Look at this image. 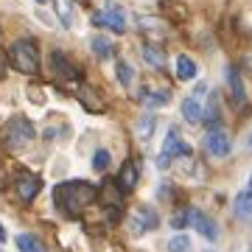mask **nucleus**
Masks as SVG:
<instances>
[{
    "instance_id": "1",
    "label": "nucleus",
    "mask_w": 252,
    "mask_h": 252,
    "mask_svg": "<svg viewBox=\"0 0 252 252\" xmlns=\"http://www.w3.org/2000/svg\"><path fill=\"white\" fill-rule=\"evenodd\" d=\"M98 196V190L93 188L90 182H81V180H70L56 185L54 190V205L59 207V213H64L67 219L81 216L84 207H90Z\"/></svg>"
},
{
    "instance_id": "2",
    "label": "nucleus",
    "mask_w": 252,
    "mask_h": 252,
    "mask_svg": "<svg viewBox=\"0 0 252 252\" xmlns=\"http://www.w3.org/2000/svg\"><path fill=\"white\" fill-rule=\"evenodd\" d=\"M171 224L177 227V230H188V227H193L205 241H219V224L213 221V219L207 216V213H202L199 207H185V210H180V216L171 219Z\"/></svg>"
},
{
    "instance_id": "3",
    "label": "nucleus",
    "mask_w": 252,
    "mask_h": 252,
    "mask_svg": "<svg viewBox=\"0 0 252 252\" xmlns=\"http://www.w3.org/2000/svg\"><path fill=\"white\" fill-rule=\"evenodd\" d=\"M9 59L11 64L17 67L20 73H28V76H34L39 70V51L31 39H17L9 51Z\"/></svg>"
},
{
    "instance_id": "4",
    "label": "nucleus",
    "mask_w": 252,
    "mask_h": 252,
    "mask_svg": "<svg viewBox=\"0 0 252 252\" xmlns=\"http://www.w3.org/2000/svg\"><path fill=\"white\" fill-rule=\"evenodd\" d=\"M6 143H9V149H26L31 140L36 137V129L34 124L28 121V118L17 115V118H11L9 124H6Z\"/></svg>"
},
{
    "instance_id": "5",
    "label": "nucleus",
    "mask_w": 252,
    "mask_h": 252,
    "mask_svg": "<svg viewBox=\"0 0 252 252\" xmlns=\"http://www.w3.org/2000/svg\"><path fill=\"white\" fill-rule=\"evenodd\" d=\"M93 23L109 28V31H115V34H121V31L126 28V11L118 6L115 0H107V3L93 14Z\"/></svg>"
},
{
    "instance_id": "6",
    "label": "nucleus",
    "mask_w": 252,
    "mask_h": 252,
    "mask_svg": "<svg viewBox=\"0 0 252 252\" xmlns=\"http://www.w3.org/2000/svg\"><path fill=\"white\" fill-rule=\"evenodd\" d=\"M174 157H190V143H185L180 135H177V129H171L165 140H162V152L157 154V165L160 168H168V162Z\"/></svg>"
},
{
    "instance_id": "7",
    "label": "nucleus",
    "mask_w": 252,
    "mask_h": 252,
    "mask_svg": "<svg viewBox=\"0 0 252 252\" xmlns=\"http://www.w3.org/2000/svg\"><path fill=\"white\" fill-rule=\"evenodd\" d=\"M202 146H205V152L210 154V157H216V160H224V157H230V152H233V140H230V135H227L224 129H210L205 135V140H202Z\"/></svg>"
},
{
    "instance_id": "8",
    "label": "nucleus",
    "mask_w": 252,
    "mask_h": 252,
    "mask_svg": "<svg viewBox=\"0 0 252 252\" xmlns=\"http://www.w3.org/2000/svg\"><path fill=\"white\" fill-rule=\"evenodd\" d=\"M157 224H160V219H157V213H154L152 207H137V210H132V216H129V233L132 235H143V233H152V230H157Z\"/></svg>"
},
{
    "instance_id": "9",
    "label": "nucleus",
    "mask_w": 252,
    "mask_h": 252,
    "mask_svg": "<svg viewBox=\"0 0 252 252\" xmlns=\"http://www.w3.org/2000/svg\"><path fill=\"white\" fill-rule=\"evenodd\" d=\"M224 81H227V90H230V101H233L235 109L247 107V90H244V81L238 76L235 67H224Z\"/></svg>"
},
{
    "instance_id": "10",
    "label": "nucleus",
    "mask_w": 252,
    "mask_h": 252,
    "mask_svg": "<svg viewBox=\"0 0 252 252\" xmlns=\"http://www.w3.org/2000/svg\"><path fill=\"white\" fill-rule=\"evenodd\" d=\"M51 70H54L56 79H62V81H76L79 79V70L73 67V62L62 54V51H54V54H51Z\"/></svg>"
},
{
    "instance_id": "11",
    "label": "nucleus",
    "mask_w": 252,
    "mask_h": 252,
    "mask_svg": "<svg viewBox=\"0 0 252 252\" xmlns=\"http://www.w3.org/2000/svg\"><path fill=\"white\" fill-rule=\"evenodd\" d=\"M39 188H42V182H39V177H34V174H20L17 180H14V190H17V196L23 199V202H34Z\"/></svg>"
},
{
    "instance_id": "12",
    "label": "nucleus",
    "mask_w": 252,
    "mask_h": 252,
    "mask_svg": "<svg viewBox=\"0 0 252 252\" xmlns=\"http://www.w3.org/2000/svg\"><path fill=\"white\" fill-rule=\"evenodd\" d=\"M137 98L143 101L146 107H168L171 104V90L168 87H140Z\"/></svg>"
},
{
    "instance_id": "13",
    "label": "nucleus",
    "mask_w": 252,
    "mask_h": 252,
    "mask_svg": "<svg viewBox=\"0 0 252 252\" xmlns=\"http://www.w3.org/2000/svg\"><path fill=\"white\" fill-rule=\"evenodd\" d=\"M182 118H185V124L190 126H199L202 124V118H205V107H202V101L196 98V95H188V98L182 101Z\"/></svg>"
},
{
    "instance_id": "14",
    "label": "nucleus",
    "mask_w": 252,
    "mask_h": 252,
    "mask_svg": "<svg viewBox=\"0 0 252 252\" xmlns=\"http://www.w3.org/2000/svg\"><path fill=\"white\" fill-rule=\"evenodd\" d=\"M233 213L238 221H252V188L235 193L233 199Z\"/></svg>"
},
{
    "instance_id": "15",
    "label": "nucleus",
    "mask_w": 252,
    "mask_h": 252,
    "mask_svg": "<svg viewBox=\"0 0 252 252\" xmlns=\"http://www.w3.org/2000/svg\"><path fill=\"white\" fill-rule=\"evenodd\" d=\"M135 185H137V168H135V162H124V168H121V174H118V188L124 190V193H129Z\"/></svg>"
},
{
    "instance_id": "16",
    "label": "nucleus",
    "mask_w": 252,
    "mask_h": 252,
    "mask_svg": "<svg viewBox=\"0 0 252 252\" xmlns=\"http://www.w3.org/2000/svg\"><path fill=\"white\" fill-rule=\"evenodd\" d=\"M196 73H199V67H196V62H193L190 56H177V79L193 81L196 79Z\"/></svg>"
},
{
    "instance_id": "17",
    "label": "nucleus",
    "mask_w": 252,
    "mask_h": 252,
    "mask_svg": "<svg viewBox=\"0 0 252 252\" xmlns=\"http://www.w3.org/2000/svg\"><path fill=\"white\" fill-rule=\"evenodd\" d=\"M14 241H17V250L20 252H48L45 244L39 241L36 235H31V233H20Z\"/></svg>"
},
{
    "instance_id": "18",
    "label": "nucleus",
    "mask_w": 252,
    "mask_h": 252,
    "mask_svg": "<svg viewBox=\"0 0 252 252\" xmlns=\"http://www.w3.org/2000/svg\"><path fill=\"white\" fill-rule=\"evenodd\" d=\"M143 59L152 64L154 70H162L165 67V54H162L160 45H143Z\"/></svg>"
},
{
    "instance_id": "19",
    "label": "nucleus",
    "mask_w": 252,
    "mask_h": 252,
    "mask_svg": "<svg viewBox=\"0 0 252 252\" xmlns=\"http://www.w3.org/2000/svg\"><path fill=\"white\" fill-rule=\"evenodd\" d=\"M90 48H93V54L98 56V59H109V56H112V42H109L107 36H101V34H95L90 39Z\"/></svg>"
},
{
    "instance_id": "20",
    "label": "nucleus",
    "mask_w": 252,
    "mask_h": 252,
    "mask_svg": "<svg viewBox=\"0 0 252 252\" xmlns=\"http://www.w3.org/2000/svg\"><path fill=\"white\" fill-rule=\"evenodd\" d=\"M193 250V244H190V235H185L180 230V233H174L171 238H168V252H190Z\"/></svg>"
},
{
    "instance_id": "21",
    "label": "nucleus",
    "mask_w": 252,
    "mask_h": 252,
    "mask_svg": "<svg viewBox=\"0 0 252 252\" xmlns=\"http://www.w3.org/2000/svg\"><path fill=\"white\" fill-rule=\"evenodd\" d=\"M154 129H157L154 115H143L140 121H137V137H140V140H149V137L154 135Z\"/></svg>"
},
{
    "instance_id": "22",
    "label": "nucleus",
    "mask_w": 252,
    "mask_h": 252,
    "mask_svg": "<svg viewBox=\"0 0 252 252\" xmlns=\"http://www.w3.org/2000/svg\"><path fill=\"white\" fill-rule=\"evenodd\" d=\"M115 76H118V81H121V87H132V81H135V70H132L129 62H118Z\"/></svg>"
},
{
    "instance_id": "23",
    "label": "nucleus",
    "mask_w": 252,
    "mask_h": 252,
    "mask_svg": "<svg viewBox=\"0 0 252 252\" xmlns=\"http://www.w3.org/2000/svg\"><path fill=\"white\" fill-rule=\"evenodd\" d=\"M59 6V20H62L64 28H73V3L70 0H56Z\"/></svg>"
},
{
    "instance_id": "24",
    "label": "nucleus",
    "mask_w": 252,
    "mask_h": 252,
    "mask_svg": "<svg viewBox=\"0 0 252 252\" xmlns=\"http://www.w3.org/2000/svg\"><path fill=\"white\" fill-rule=\"evenodd\" d=\"M93 168H95V171H107L109 168V152L107 149H98V152L93 154Z\"/></svg>"
},
{
    "instance_id": "25",
    "label": "nucleus",
    "mask_w": 252,
    "mask_h": 252,
    "mask_svg": "<svg viewBox=\"0 0 252 252\" xmlns=\"http://www.w3.org/2000/svg\"><path fill=\"white\" fill-rule=\"evenodd\" d=\"M79 95H81V101H84V107H87V109H95V112H98V109H104V107L98 104V95H93V90H87V87H81V93H79Z\"/></svg>"
},
{
    "instance_id": "26",
    "label": "nucleus",
    "mask_w": 252,
    "mask_h": 252,
    "mask_svg": "<svg viewBox=\"0 0 252 252\" xmlns=\"http://www.w3.org/2000/svg\"><path fill=\"white\" fill-rule=\"evenodd\" d=\"M6 76V54H0V79Z\"/></svg>"
},
{
    "instance_id": "27",
    "label": "nucleus",
    "mask_w": 252,
    "mask_h": 252,
    "mask_svg": "<svg viewBox=\"0 0 252 252\" xmlns=\"http://www.w3.org/2000/svg\"><path fill=\"white\" fill-rule=\"evenodd\" d=\"M6 238H9V235H6V227H3V224H0V244H3V241H6Z\"/></svg>"
},
{
    "instance_id": "28",
    "label": "nucleus",
    "mask_w": 252,
    "mask_h": 252,
    "mask_svg": "<svg viewBox=\"0 0 252 252\" xmlns=\"http://www.w3.org/2000/svg\"><path fill=\"white\" fill-rule=\"evenodd\" d=\"M244 143H247V149H250V152H252V132H250V135H247V140H244Z\"/></svg>"
},
{
    "instance_id": "29",
    "label": "nucleus",
    "mask_w": 252,
    "mask_h": 252,
    "mask_svg": "<svg viewBox=\"0 0 252 252\" xmlns=\"http://www.w3.org/2000/svg\"><path fill=\"white\" fill-rule=\"evenodd\" d=\"M250 188H252V174H250Z\"/></svg>"
},
{
    "instance_id": "30",
    "label": "nucleus",
    "mask_w": 252,
    "mask_h": 252,
    "mask_svg": "<svg viewBox=\"0 0 252 252\" xmlns=\"http://www.w3.org/2000/svg\"><path fill=\"white\" fill-rule=\"evenodd\" d=\"M36 3H45V0H36Z\"/></svg>"
},
{
    "instance_id": "31",
    "label": "nucleus",
    "mask_w": 252,
    "mask_h": 252,
    "mask_svg": "<svg viewBox=\"0 0 252 252\" xmlns=\"http://www.w3.org/2000/svg\"><path fill=\"white\" fill-rule=\"evenodd\" d=\"M250 252H252V250H250Z\"/></svg>"
}]
</instances>
